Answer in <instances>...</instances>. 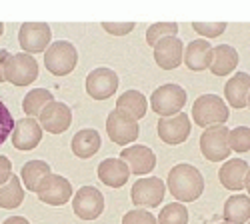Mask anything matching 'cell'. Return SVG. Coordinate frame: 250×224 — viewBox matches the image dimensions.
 Here are the masks:
<instances>
[{
	"label": "cell",
	"instance_id": "cell-1",
	"mask_svg": "<svg viewBox=\"0 0 250 224\" xmlns=\"http://www.w3.org/2000/svg\"><path fill=\"white\" fill-rule=\"evenodd\" d=\"M166 186L178 202H194L204 192V176L196 166L182 162L170 168Z\"/></svg>",
	"mask_w": 250,
	"mask_h": 224
},
{
	"label": "cell",
	"instance_id": "cell-2",
	"mask_svg": "<svg viewBox=\"0 0 250 224\" xmlns=\"http://www.w3.org/2000/svg\"><path fill=\"white\" fill-rule=\"evenodd\" d=\"M230 118V110L224 104V98L216 94H202L192 104V122L200 128L226 124Z\"/></svg>",
	"mask_w": 250,
	"mask_h": 224
},
{
	"label": "cell",
	"instance_id": "cell-3",
	"mask_svg": "<svg viewBox=\"0 0 250 224\" xmlns=\"http://www.w3.org/2000/svg\"><path fill=\"white\" fill-rule=\"evenodd\" d=\"M78 64V50L68 40H56L44 50V66L54 76H66Z\"/></svg>",
	"mask_w": 250,
	"mask_h": 224
},
{
	"label": "cell",
	"instance_id": "cell-4",
	"mask_svg": "<svg viewBox=\"0 0 250 224\" xmlns=\"http://www.w3.org/2000/svg\"><path fill=\"white\" fill-rule=\"evenodd\" d=\"M186 104V90L178 84H162L150 96V106L158 118H168L178 114Z\"/></svg>",
	"mask_w": 250,
	"mask_h": 224
},
{
	"label": "cell",
	"instance_id": "cell-5",
	"mask_svg": "<svg viewBox=\"0 0 250 224\" xmlns=\"http://www.w3.org/2000/svg\"><path fill=\"white\" fill-rule=\"evenodd\" d=\"M228 130L224 124L208 126L200 134V152L210 162H224L230 156V144H228Z\"/></svg>",
	"mask_w": 250,
	"mask_h": 224
},
{
	"label": "cell",
	"instance_id": "cell-6",
	"mask_svg": "<svg viewBox=\"0 0 250 224\" xmlns=\"http://www.w3.org/2000/svg\"><path fill=\"white\" fill-rule=\"evenodd\" d=\"M164 194H166V186L158 176H144V178H138L132 184L130 198L134 206L156 208L164 200Z\"/></svg>",
	"mask_w": 250,
	"mask_h": 224
},
{
	"label": "cell",
	"instance_id": "cell-7",
	"mask_svg": "<svg viewBox=\"0 0 250 224\" xmlns=\"http://www.w3.org/2000/svg\"><path fill=\"white\" fill-rule=\"evenodd\" d=\"M52 30L46 22H24L18 30V44L26 54H40L50 46Z\"/></svg>",
	"mask_w": 250,
	"mask_h": 224
},
{
	"label": "cell",
	"instance_id": "cell-8",
	"mask_svg": "<svg viewBox=\"0 0 250 224\" xmlns=\"http://www.w3.org/2000/svg\"><path fill=\"white\" fill-rule=\"evenodd\" d=\"M158 138L164 142V144H170V146H178L182 142L188 140L192 126H190V116L186 112H178L174 116L168 118H158Z\"/></svg>",
	"mask_w": 250,
	"mask_h": 224
},
{
	"label": "cell",
	"instance_id": "cell-9",
	"mask_svg": "<svg viewBox=\"0 0 250 224\" xmlns=\"http://www.w3.org/2000/svg\"><path fill=\"white\" fill-rule=\"evenodd\" d=\"M38 78V62L26 52L10 54L6 62V82L14 86H28Z\"/></svg>",
	"mask_w": 250,
	"mask_h": 224
},
{
	"label": "cell",
	"instance_id": "cell-10",
	"mask_svg": "<svg viewBox=\"0 0 250 224\" xmlns=\"http://www.w3.org/2000/svg\"><path fill=\"white\" fill-rule=\"evenodd\" d=\"M72 184L70 180L60 176V174H50L46 176L36 190V196L40 202H44L48 206H62L72 198Z\"/></svg>",
	"mask_w": 250,
	"mask_h": 224
},
{
	"label": "cell",
	"instance_id": "cell-11",
	"mask_svg": "<svg viewBox=\"0 0 250 224\" xmlns=\"http://www.w3.org/2000/svg\"><path fill=\"white\" fill-rule=\"evenodd\" d=\"M36 120H38V124L42 126V130H46L48 134H62L72 124V110L68 104L52 100L50 104H46L42 108V112L38 114Z\"/></svg>",
	"mask_w": 250,
	"mask_h": 224
},
{
	"label": "cell",
	"instance_id": "cell-12",
	"mask_svg": "<svg viewBox=\"0 0 250 224\" xmlns=\"http://www.w3.org/2000/svg\"><path fill=\"white\" fill-rule=\"evenodd\" d=\"M72 210L80 220H96L104 212V196L96 186H82L72 196Z\"/></svg>",
	"mask_w": 250,
	"mask_h": 224
},
{
	"label": "cell",
	"instance_id": "cell-13",
	"mask_svg": "<svg viewBox=\"0 0 250 224\" xmlns=\"http://www.w3.org/2000/svg\"><path fill=\"white\" fill-rule=\"evenodd\" d=\"M118 84H120L118 74L112 68H106V66L94 68L86 76V92L94 100H106V98H110L118 90Z\"/></svg>",
	"mask_w": 250,
	"mask_h": 224
},
{
	"label": "cell",
	"instance_id": "cell-14",
	"mask_svg": "<svg viewBox=\"0 0 250 224\" xmlns=\"http://www.w3.org/2000/svg\"><path fill=\"white\" fill-rule=\"evenodd\" d=\"M106 132L110 136V140L114 144H120V146H126L130 142H134L140 134V128H138V122L132 120L130 116L122 114L118 110H112L106 118Z\"/></svg>",
	"mask_w": 250,
	"mask_h": 224
},
{
	"label": "cell",
	"instance_id": "cell-15",
	"mask_svg": "<svg viewBox=\"0 0 250 224\" xmlns=\"http://www.w3.org/2000/svg\"><path fill=\"white\" fill-rule=\"evenodd\" d=\"M42 126L38 124V120L36 118H20L14 122V128H12V146L16 150H34L38 144H40V140H42Z\"/></svg>",
	"mask_w": 250,
	"mask_h": 224
},
{
	"label": "cell",
	"instance_id": "cell-16",
	"mask_svg": "<svg viewBox=\"0 0 250 224\" xmlns=\"http://www.w3.org/2000/svg\"><path fill=\"white\" fill-rule=\"evenodd\" d=\"M120 160L128 166L130 174L134 176L150 174L156 166V154L148 146H142V144H132V146L122 148Z\"/></svg>",
	"mask_w": 250,
	"mask_h": 224
},
{
	"label": "cell",
	"instance_id": "cell-17",
	"mask_svg": "<svg viewBox=\"0 0 250 224\" xmlns=\"http://www.w3.org/2000/svg\"><path fill=\"white\" fill-rule=\"evenodd\" d=\"M184 44L178 36H166L154 44V62L162 70H174L182 64Z\"/></svg>",
	"mask_w": 250,
	"mask_h": 224
},
{
	"label": "cell",
	"instance_id": "cell-18",
	"mask_svg": "<svg viewBox=\"0 0 250 224\" xmlns=\"http://www.w3.org/2000/svg\"><path fill=\"white\" fill-rule=\"evenodd\" d=\"M96 174L102 184L110 188H122L130 178L128 166L120 158H104L96 168Z\"/></svg>",
	"mask_w": 250,
	"mask_h": 224
},
{
	"label": "cell",
	"instance_id": "cell-19",
	"mask_svg": "<svg viewBox=\"0 0 250 224\" xmlns=\"http://www.w3.org/2000/svg\"><path fill=\"white\" fill-rule=\"evenodd\" d=\"M248 162L242 158H230L224 160V164L218 170V180L226 190L240 192L244 188V178L248 174Z\"/></svg>",
	"mask_w": 250,
	"mask_h": 224
},
{
	"label": "cell",
	"instance_id": "cell-20",
	"mask_svg": "<svg viewBox=\"0 0 250 224\" xmlns=\"http://www.w3.org/2000/svg\"><path fill=\"white\" fill-rule=\"evenodd\" d=\"M184 64L188 66L192 72H202L210 68L212 62V46L208 44V40L198 38L184 48Z\"/></svg>",
	"mask_w": 250,
	"mask_h": 224
},
{
	"label": "cell",
	"instance_id": "cell-21",
	"mask_svg": "<svg viewBox=\"0 0 250 224\" xmlns=\"http://www.w3.org/2000/svg\"><path fill=\"white\" fill-rule=\"evenodd\" d=\"M248 92H250V74L248 72H236L230 80L224 84V96L228 104L236 110H242L248 102Z\"/></svg>",
	"mask_w": 250,
	"mask_h": 224
},
{
	"label": "cell",
	"instance_id": "cell-22",
	"mask_svg": "<svg viewBox=\"0 0 250 224\" xmlns=\"http://www.w3.org/2000/svg\"><path fill=\"white\" fill-rule=\"evenodd\" d=\"M100 144H102L100 134H98V130H94V128H82V130H78V132L72 136V142H70L72 154H74L76 158H80V160L92 158V156L100 150Z\"/></svg>",
	"mask_w": 250,
	"mask_h": 224
},
{
	"label": "cell",
	"instance_id": "cell-23",
	"mask_svg": "<svg viewBox=\"0 0 250 224\" xmlns=\"http://www.w3.org/2000/svg\"><path fill=\"white\" fill-rule=\"evenodd\" d=\"M116 110L130 116L132 120H140L146 116V110H148V102H146V96H144L140 90H126L122 92L118 98H116Z\"/></svg>",
	"mask_w": 250,
	"mask_h": 224
},
{
	"label": "cell",
	"instance_id": "cell-24",
	"mask_svg": "<svg viewBox=\"0 0 250 224\" xmlns=\"http://www.w3.org/2000/svg\"><path fill=\"white\" fill-rule=\"evenodd\" d=\"M238 66V52L230 44H218L212 46V62L210 72L214 76H228Z\"/></svg>",
	"mask_w": 250,
	"mask_h": 224
},
{
	"label": "cell",
	"instance_id": "cell-25",
	"mask_svg": "<svg viewBox=\"0 0 250 224\" xmlns=\"http://www.w3.org/2000/svg\"><path fill=\"white\" fill-rule=\"evenodd\" d=\"M222 216L228 224H246L250 220V196L246 194L228 196L222 208Z\"/></svg>",
	"mask_w": 250,
	"mask_h": 224
},
{
	"label": "cell",
	"instance_id": "cell-26",
	"mask_svg": "<svg viewBox=\"0 0 250 224\" xmlns=\"http://www.w3.org/2000/svg\"><path fill=\"white\" fill-rule=\"evenodd\" d=\"M52 170H50V164L44 160H28L26 164L22 166L20 170V180H22V184L26 186V190L30 192H36L40 182H42L46 176H50Z\"/></svg>",
	"mask_w": 250,
	"mask_h": 224
},
{
	"label": "cell",
	"instance_id": "cell-27",
	"mask_svg": "<svg viewBox=\"0 0 250 224\" xmlns=\"http://www.w3.org/2000/svg\"><path fill=\"white\" fill-rule=\"evenodd\" d=\"M24 200V188H22V180L20 176H10L2 186H0V208L12 210L18 208Z\"/></svg>",
	"mask_w": 250,
	"mask_h": 224
},
{
	"label": "cell",
	"instance_id": "cell-28",
	"mask_svg": "<svg viewBox=\"0 0 250 224\" xmlns=\"http://www.w3.org/2000/svg\"><path fill=\"white\" fill-rule=\"evenodd\" d=\"M54 100L52 92L46 88H32L24 98H22V110L28 118H38V114L42 112L46 104H50Z\"/></svg>",
	"mask_w": 250,
	"mask_h": 224
},
{
	"label": "cell",
	"instance_id": "cell-29",
	"mask_svg": "<svg viewBox=\"0 0 250 224\" xmlns=\"http://www.w3.org/2000/svg\"><path fill=\"white\" fill-rule=\"evenodd\" d=\"M158 224H188V210L182 202H170L158 214Z\"/></svg>",
	"mask_w": 250,
	"mask_h": 224
},
{
	"label": "cell",
	"instance_id": "cell-30",
	"mask_svg": "<svg viewBox=\"0 0 250 224\" xmlns=\"http://www.w3.org/2000/svg\"><path fill=\"white\" fill-rule=\"evenodd\" d=\"M176 32H178L176 22H154L146 30V44L154 48V44L158 42V40H162L166 36H176Z\"/></svg>",
	"mask_w": 250,
	"mask_h": 224
},
{
	"label": "cell",
	"instance_id": "cell-31",
	"mask_svg": "<svg viewBox=\"0 0 250 224\" xmlns=\"http://www.w3.org/2000/svg\"><path fill=\"white\" fill-rule=\"evenodd\" d=\"M228 144L234 152H248L250 150V128L248 126H236L228 132Z\"/></svg>",
	"mask_w": 250,
	"mask_h": 224
},
{
	"label": "cell",
	"instance_id": "cell-32",
	"mask_svg": "<svg viewBox=\"0 0 250 224\" xmlns=\"http://www.w3.org/2000/svg\"><path fill=\"white\" fill-rule=\"evenodd\" d=\"M122 224H158V220L148 210L134 208V210H128L126 214L122 216Z\"/></svg>",
	"mask_w": 250,
	"mask_h": 224
},
{
	"label": "cell",
	"instance_id": "cell-33",
	"mask_svg": "<svg viewBox=\"0 0 250 224\" xmlns=\"http://www.w3.org/2000/svg\"><path fill=\"white\" fill-rule=\"evenodd\" d=\"M12 128H14V118L6 108V104L0 100V144L6 142V138L12 134Z\"/></svg>",
	"mask_w": 250,
	"mask_h": 224
},
{
	"label": "cell",
	"instance_id": "cell-34",
	"mask_svg": "<svg viewBox=\"0 0 250 224\" xmlns=\"http://www.w3.org/2000/svg\"><path fill=\"white\" fill-rule=\"evenodd\" d=\"M226 22H192V28L204 38H216L226 30Z\"/></svg>",
	"mask_w": 250,
	"mask_h": 224
},
{
	"label": "cell",
	"instance_id": "cell-35",
	"mask_svg": "<svg viewBox=\"0 0 250 224\" xmlns=\"http://www.w3.org/2000/svg\"><path fill=\"white\" fill-rule=\"evenodd\" d=\"M102 28L112 36H126L134 30V22H102Z\"/></svg>",
	"mask_w": 250,
	"mask_h": 224
},
{
	"label": "cell",
	"instance_id": "cell-36",
	"mask_svg": "<svg viewBox=\"0 0 250 224\" xmlns=\"http://www.w3.org/2000/svg\"><path fill=\"white\" fill-rule=\"evenodd\" d=\"M12 176V162L8 160V156L0 154V186Z\"/></svg>",
	"mask_w": 250,
	"mask_h": 224
},
{
	"label": "cell",
	"instance_id": "cell-37",
	"mask_svg": "<svg viewBox=\"0 0 250 224\" xmlns=\"http://www.w3.org/2000/svg\"><path fill=\"white\" fill-rule=\"evenodd\" d=\"M10 58L8 50H0V84L6 82V62Z\"/></svg>",
	"mask_w": 250,
	"mask_h": 224
},
{
	"label": "cell",
	"instance_id": "cell-38",
	"mask_svg": "<svg viewBox=\"0 0 250 224\" xmlns=\"http://www.w3.org/2000/svg\"><path fill=\"white\" fill-rule=\"evenodd\" d=\"M2 224H30L24 216H10V218H6Z\"/></svg>",
	"mask_w": 250,
	"mask_h": 224
},
{
	"label": "cell",
	"instance_id": "cell-39",
	"mask_svg": "<svg viewBox=\"0 0 250 224\" xmlns=\"http://www.w3.org/2000/svg\"><path fill=\"white\" fill-rule=\"evenodd\" d=\"M244 188H246V192L250 194V170H248V174H246V178H244Z\"/></svg>",
	"mask_w": 250,
	"mask_h": 224
},
{
	"label": "cell",
	"instance_id": "cell-40",
	"mask_svg": "<svg viewBox=\"0 0 250 224\" xmlns=\"http://www.w3.org/2000/svg\"><path fill=\"white\" fill-rule=\"evenodd\" d=\"M2 34H4V24L0 22V36H2Z\"/></svg>",
	"mask_w": 250,
	"mask_h": 224
},
{
	"label": "cell",
	"instance_id": "cell-41",
	"mask_svg": "<svg viewBox=\"0 0 250 224\" xmlns=\"http://www.w3.org/2000/svg\"><path fill=\"white\" fill-rule=\"evenodd\" d=\"M246 104H248V106H250V92H248V102H246Z\"/></svg>",
	"mask_w": 250,
	"mask_h": 224
},
{
	"label": "cell",
	"instance_id": "cell-42",
	"mask_svg": "<svg viewBox=\"0 0 250 224\" xmlns=\"http://www.w3.org/2000/svg\"><path fill=\"white\" fill-rule=\"evenodd\" d=\"M246 224H250V220H248V222H246Z\"/></svg>",
	"mask_w": 250,
	"mask_h": 224
},
{
	"label": "cell",
	"instance_id": "cell-43",
	"mask_svg": "<svg viewBox=\"0 0 250 224\" xmlns=\"http://www.w3.org/2000/svg\"><path fill=\"white\" fill-rule=\"evenodd\" d=\"M222 224H224V222H222ZM226 224H228V222H226Z\"/></svg>",
	"mask_w": 250,
	"mask_h": 224
}]
</instances>
